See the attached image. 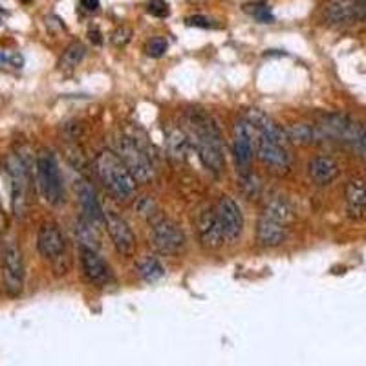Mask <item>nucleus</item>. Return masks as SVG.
Listing matches in <instances>:
<instances>
[{"label": "nucleus", "instance_id": "nucleus-1", "mask_svg": "<svg viewBox=\"0 0 366 366\" xmlns=\"http://www.w3.org/2000/svg\"><path fill=\"white\" fill-rule=\"evenodd\" d=\"M187 138L191 139L200 159L212 174L223 170V145L222 134L218 130L214 119L202 110H189L185 114Z\"/></svg>", "mask_w": 366, "mask_h": 366}, {"label": "nucleus", "instance_id": "nucleus-2", "mask_svg": "<svg viewBox=\"0 0 366 366\" xmlns=\"http://www.w3.org/2000/svg\"><path fill=\"white\" fill-rule=\"evenodd\" d=\"M94 167H96L97 178L108 189L112 196L121 202H126L136 194V180L115 152L101 150L94 159Z\"/></svg>", "mask_w": 366, "mask_h": 366}, {"label": "nucleus", "instance_id": "nucleus-3", "mask_svg": "<svg viewBox=\"0 0 366 366\" xmlns=\"http://www.w3.org/2000/svg\"><path fill=\"white\" fill-rule=\"evenodd\" d=\"M291 210L282 198H273L265 204L257 223V240L264 247H276L286 240Z\"/></svg>", "mask_w": 366, "mask_h": 366}, {"label": "nucleus", "instance_id": "nucleus-4", "mask_svg": "<svg viewBox=\"0 0 366 366\" xmlns=\"http://www.w3.org/2000/svg\"><path fill=\"white\" fill-rule=\"evenodd\" d=\"M37 181L41 187V192L44 200L50 205H60L64 202V185H62V176H60L57 159L52 152H41L37 156Z\"/></svg>", "mask_w": 366, "mask_h": 366}, {"label": "nucleus", "instance_id": "nucleus-5", "mask_svg": "<svg viewBox=\"0 0 366 366\" xmlns=\"http://www.w3.org/2000/svg\"><path fill=\"white\" fill-rule=\"evenodd\" d=\"M115 154L123 159L126 168L130 170V174L134 176V180L138 183H150L154 178V168L150 165L149 157L143 150L139 149L138 143H134L130 138H121L115 139Z\"/></svg>", "mask_w": 366, "mask_h": 366}, {"label": "nucleus", "instance_id": "nucleus-6", "mask_svg": "<svg viewBox=\"0 0 366 366\" xmlns=\"http://www.w3.org/2000/svg\"><path fill=\"white\" fill-rule=\"evenodd\" d=\"M2 278H4V289L9 297H18L24 289L26 267L24 257L20 247L15 242H7L4 247L2 257Z\"/></svg>", "mask_w": 366, "mask_h": 366}, {"label": "nucleus", "instance_id": "nucleus-7", "mask_svg": "<svg viewBox=\"0 0 366 366\" xmlns=\"http://www.w3.org/2000/svg\"><path fill=\"white\" fill-rule=\"evenodd\" d=\"M7 174H9V189H11L13 214L18 218L24 216L28 209V189H30V174L24 161L18 156L7 157Z\"/></svg>", "mask_w": 366, "mask_h": 366}, {"label": "nucleus", "instance_id": "nucleus-8", "mask_svg": "<svg viewBox=\"0 0 366 366\" xmlns=\"http://www.w3.org/2000/svg\"><path fill=\"white\" fill-rule=\"evenodd\" d=\"M152 244L163 255H176L185 247V234L172 220L156 218L152 220Z\"/></svg>", "mask_w": 366, "mask_h": 366}, {"label": "nucleus", "instance_id": "nucleus-9", "mask_svg": "<svg viewBox=\"0 0 366 366\" xmlns=\"http://www.w3.org/2000/svg\"><path fill=\"white\" fill-rule=\"evenodd\" d=\"M105 225H106V231H108L115 251L123 257H132L136 246H138V240H136L132 227L128 225L125 218L119 216L114 210H105Z\"/></svg>", "mask_w": 366, "mask_h": 366}, {"label": "nucleus", "instance_id": "nucleus-10", "mask_svg": "<svg viewBox=\"0 0 366 366\" xmlns=\"http://www.w3.org/2000/svg\"><path fill=\"white\" fill-rule=\"evenodd\" d=\"M216 214L222 225L223 238L227 244H234L240 240L244 233V214L240 205L236 204L231 196H222L216 204Z\"/></svg>", "mask_w": 366, "mask_h": 366}, {"label": "nucleus", "instance_id": "nucleus-11", "mask_svg": "<svg viewBox=\"0 0 366 366\" xmlns=\"http://www.w3.org/2000/svg\"><path fill=\"white\" fill-rule=\"evenodd\" d=\"M37 249L42 255V258H46L50 262H60L66 257V242L64 236L60 233V229L57 223L46 222L39 227L37 233Z\"/></svg>", "mask_w": 366, "mask_h": 366}, {"label": "nucleus", "instance_id": "nucleus-12", "mask_svg": "<svg viewBox=\"0 0 366 366\" xmlns=\"http://www.w3.org/2000/svg\"><path fill=\"white\" fill-rule=\"evenodd\" d=\"M322 13L331 26H350L366 20L361 0H326Z\"/></svg>", "mask_w": 366, "mask_h": 366}, {"label": "nucleus", "instance_id": "nucleus-13", "mask_svg": "<svg viewBox=\"0 0 366 366\" xmlns=\"http://www.w3.org/2000/svg\"><path fill=\"white\" fill-rule=\"evenodd\" d=\"M253 134H255V150H257V156L260 161L267 165L269 168H273V170L289 168L291 156H289L286 145L273 141V139L265 138V136L255 132V130H253Z\"/></svg>", "mask_w": 366, "mask_h": 366}, {"label": "nucleus", "instance_id": "nucleus-14", "mask_svg": "<svg viewBox=\"0 0 366 366\" xmlns=\"http://www.w3.org/2000/svg\"><path fill=\"white\" fill-rule=\"evenodd\" d=\"M253 149H255V134L249 121H236L233 128V154L236 167L242 172H247L249 163L253 157Z\"/></svg>", "mask_w": 366, "mask_h": 366}, {"label": "nucleus", "instance_id": "nucleus-15", "mask_svg": "<svg viewBox=\"0 0 366 366\" xmlns=\"http://www.w3.org/2000/svg\"><path fill=\"white\" fill-rule=\"evenodd\" d=\"M81 265H83L86 280L97 288H105L112 280V271H110L108 264L97 255L96 247L81 246Z\"/></svg>", "mask_w": 366, "mask_h": 366}, {"label": "nucleus", "instance_id": "nucleus-16", "mask_svg": "<svg viewBox=\"0 0 366 366\" xmlns=\"http://www.w3.org/2000/svg\"><path fill=\"white\" fill-rule=\"evenodd\" d=\"M77 198L81 210H83V218L94 227L101 229L105 225V209L101 207V202L97 198L96 191L90 183L86 181H79L77 185Z\"/></svg>", "mask_w": 366, "mask_h": 366}, {"label": "nucleus", "instance_id": "nucleus-17", "mask_svg": "<svg viewBox=\"0 0 366 366\" xmlns=\"http://www.w3.org/2000/svg\"><path fill=\"white\" fill-rule=\"evenodd\" d=\"M346 216L352 222H361L366 218V181L361 178H352L346 183L344 192Z\"/></svg>", "mask_w": 366, "mask_h": 366}, {"label": "nucleus", "instance_id": "nucleus-18", "mask_svg": "<svg viewBox=\"0 0 366 366\" xmlns=\"http://www.w3.org/2000/svg\"><path fill=\"white\" fill-rule=\"evenodd\" d=\"M196 225H198L200 240H202V244H204L205 247H209V249H218V247L225 242L223 233H222V225H220V220H218L216 209L202 210Z\"/></svg>", "mask_w": 366, "mask_h": 366}, {"label": "nucleus", "instance_id": "nucleus-19", "mask_svg": "<svg viewBox=\"0 0 366 366\" xmlns=\"http://www.w3.org/2000/svg\"><path fill=\"white\" fill-rule=\"evenodd\" d=\"M247 121H249V125L253 126L255 132L262 134V136L273 139V141L288 145V134L284 132L278 125H275V121L271 119V117H267L264 112H260V110H257V108H251L249 110V114H247Z\"/></svg>", "mask_w": 366, "mask_h": 366}, {"label": "nucleus", "instance_id": "nucleus-20", "mask_svg": "<svg viewBox=\"0 0 366 366\" xmlns=\"http://www.w3.org/2000/svg\"><path fill=\"white\" fill-rule=\"evenodd\" d=\"M308 172L317 185H330L339 176V165L330 156H317L310 161Z\"/></svg>", "mask_w": 366, "mask_h": 366}, {"label": "nucleus", "instance_id": "nucleus-21", "mask_svg": "<svg viewBox=\"0 0 366 366\" xmlns=\"http://www.w3.org/2000/svg\"><path fill=\"white\" fill-rule=\"evenodd\" d=\"M138 273L139 276L143 278L145 282H157L163 275H165V269H163V265L157 262L156 258H143L138 265Z\"/></svg>", "mask_w": 366, "mask_h": 366}, {"label": "nucleus", "instance_id": "nucleus-22", "mask_svg": "<svg viewBox=\"0 0 366 366\" xmlns=\"http://www.w3.org/2000/svg\"><path fill=\"white\" fill-rule=\"evenodd\" d=\"M84 53H86V48H84L81 42H72L66 50H64V53L60 57V68H64V70H72L75 68L84 59Z\"/></svg>", "mask_w": 366, "mask_h": 366}, {"label": "nucleus", "instance_id": "nucleus-23", "mask_svg": "<svg viewBox=\"0 0 366 366\" xmlns=\"http://www.w3.org/2000/svg\"><path fill=\"white\" fill-rule=\"evenodd\" d=\"M288 139H293L297 143H313L315 139H317V132H315V128L306 123H299V125H293L289 126L288 130Z\"/></svg>", "mask_w": 366, "mask_h": 366}, {"label": "nucleus", "instance_id": "nucleus-24", "mask_svg": "<svg viewBox=\"0 0 366 366\" xmlns=\"http://www.w3.org/2000/svg\"><path fill=\"white\" fill-rule=\"evenodd\" d=\"M185 143L187 139L181 136L178 130L170 134V139H168V145H170V154L176 157H183L185 156Z\"/></svg>", "mask_w": 366, "mask_h": 366}, {"label": "nucleus", "instance_id": "nucleus-25", "mask_svg": "<svg viewBox=\"0 0 366 366\" xmlns=\"http://www.w3.org/2000/svg\"><path fill=\"white\" fill-rule=\"evenodd\" d=\"M165 52H167V41H165L163 37H154V39L147 44V53H149L150 57H154V59L163 57Z\"/></svg>", "mask_w": 366, "mask_h": 366}, {"label": "nucleus", "instance_id": "nucleus-26", "mask_svg": "<svg viewBox=\"0 0 366 366\" xmlns=\"http://www.w3.org/2000/svg\"><path fill=\"white\" fill-rule=\"evenodd\" d=\"M147 11H149L152 17L165 18V17H168L170 7H168V4L165 0H150L149 4H147Z\"/></svg>", "mask_w": 366, "mask_h": 366}, {"label": "nucleus", "instance_id": "nucleus-27", "mask_svg": "<svg viewBox=\"0 0 366 366\" xmlns=\"http://www.w3.org/2000/svg\"><path fill=\"white\" fill-rule=\"evenodd\" d=\"M130 41H132V30H130L128 26H119V28L112 33V42H114L117 48L126 46Z\"/></svg>", "mask_w": 366, "mask_h": 366}, {"label": "nucleus", "instance_id": "nucleus-28", "mask_svg": "<svg viewBox=\"0 0 366 366\" xmlns=\"http://www.w3.org/2000/svg\"><path fill=\"white\" fill-rule=\"evenodd\" d=\"M138 210L141 216H154V212H156V205H154V202L149 198V196H145V198H141V202L138 204Z\"/></svg>", "mask_w": 366, "mask_h": 366}, {"label": "nucleus", "instance_id": "nucleus-29", "mask_svg": "<svg viewBox=\"0 0 366 366\" xmlns=\"http://www.w3.org/2000/svg\"><path fill=\"white\" fill-rule=\"evenodd\" d=\"M187 24L194 26V28H212L210 20L207 17H202V15H194V17L187 18Z\"/></svg>", "mask_w": 366, "mask_h": 366}, {"label": "nucleus", "instance_id": "nucleus-30", "mask_svg": "<svg viewBox=\"0 0 366 366\" xmlns=\"http://www.w3.org/2000/svg\"><path fill=\"white\" fill-rule=\"evenodd\" d=\"M251 13L258 18V20H260V22H271V20H273V15H271L269 7L267 6H260V7H257V9H253Z\"/></svg>", "mask_w": 366, "mask_h": 366}, {"label": "nucleus", "instance_id": "nucleus-31", "mask_svg": "<svg viewBox=\"0 0 366 366\" xmlns=\"http://www.w3.org/2000/svg\"><path fill=\"white\" fill-rule=\"evenodd\" d=\"M81 7L84 11H97L99 9V0H81Z\"/></svg>", "mask_w": 366, "mask_h": 366}, {"label": "nucleus", "instance_id": "nucleus-32", "mask_svg": "<svg viewBox=\"0 0 366 366\" xmlns=\"http://www.w3.org/2000/svg\"><path fill=\"white\" fill-rule=\"evenodd\" d=\"M88 35H90V39L94 42H96V44H101L103 42V39H101V33H99V31L96 30V28H94V31L90 30V33H88Z\"/></svg>", "mask_w": 366, "mask_h": 366}, {"label": "nucleus", "instance_id": "nucleus-33", "mask_svg": "<svg viewBox=\"0 0 366 366\" xmlns=\"http://www.w3.org/2000/svg\"><path fill=\"white\" fill-rule=\"evenodd\" d=\"M7 60H9V57H7L6 53H2V52H0V64H4V62H7Z\"/></svg>", "mask_w": 366, "mask_h": 366}, {"label": "nucleus", "instance_id": "nucleus-34", "mask_svg": "<svg viewBox=\"0 0 366 366\" xmlns=\"http://www.w3.org/2000/svg\"><path fill=\"white\" fill-rule=\"evenodd\" d=\"M361 6H363V11H365V17H366V0H361Z\"/></svg>", "mask_w": 366, "mask_h": 366}, {"label": "nucleus", "instance_id": "nucleus-35", "mask_svg": "<svg viewBox=\"0 0 366 366\" xmlns=\"http://www.w3.org/2000/svg\"><path fill=\"white\" fill-rule=\"evenodd\" d=\"M20 2H22V4H30L31 0H20Z\"/></svg>", "mask_w": 366, "mask_h": 366}]
</instances>
